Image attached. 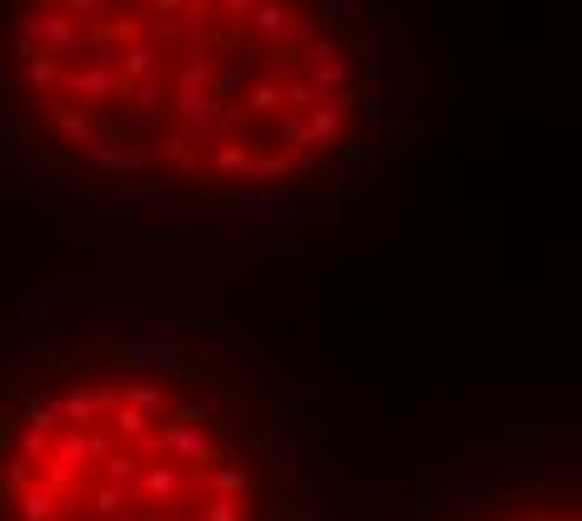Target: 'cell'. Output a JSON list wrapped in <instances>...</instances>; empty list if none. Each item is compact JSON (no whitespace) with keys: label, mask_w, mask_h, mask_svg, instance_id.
Masks as SVG:
<instances>
[{"label":"cell","mask_w":582,"mask_h":521,"mask_svg":"<svg viewBox=\"0 0 582 521\" xmlns=\"http://www.w3.org/2000/svg\"><path fill=\"white\" fill-rule=\"evenodd\" d=\"M402 0H0V216L302 241L432 146Z\"/></svg>","instance_id":"1"},{"label":"cell","mask_w":582,"mask_h":521,"mask_svg":"<svg viewBox=\"0 0 582 521\" xmlns=\"http://www.w3.org/2000/svg\"><path fill=\"white\" fill-rule=\"evenodd\" d=\"M317 436L276 331L161 306L0 316V521H312Z\"/></svg>","instance_id":"2"},{"label":"cell","mask_w":582,"mask_h":521,"mask_svg":"<svg viewBox=\"0 0 582 521\" xmlns=\"http://www.w3.org/2000/svg\"><path fill=\"white\" fill-rule=\"evenodd\" d=\"M422 521H577V476L517 471L502 481H472L442 491Z\"/></svg>","instance_id":"3"}]
</instances>
